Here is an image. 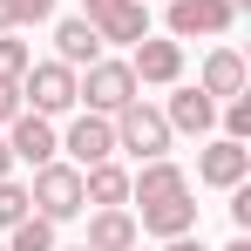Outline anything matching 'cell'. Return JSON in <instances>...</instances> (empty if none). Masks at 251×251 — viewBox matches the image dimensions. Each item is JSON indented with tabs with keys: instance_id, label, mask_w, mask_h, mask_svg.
Listing matches in <instances>:
<instances>
[{
	"instance_id": "1",
	"label": "cell",
	"mask_w": 251,
	"mask_h": 251,
	"mask_svg": "<svg viewBox=\"0 0 251 251\" xmlns=\"http://www.w3.org/2000/svg\"><path fill=\"white\" fill-rule=\"evenodd\" d=\"M129 210H136V231L150 238H183L197 231V197H190V176L170 156H150V163L129 170Z\"/></svg>"
},
{
	"instance_id": "2",
	"label": "cell",
	"mask_w": 251,
	"mask_h": 251,
	"mask_svg": "<svg viewBox=\"0 0 251 251\" xmlns=\"http://www.w3.org/2000/svg\"><path fill=\"white\" fill-rule=\"evenodd\" d=\"M21 102L34 116H75L82 109V68H68V61H27Z\"/></svg>"
},
{
	"instance_id": "3",
	"label": "cell",
	"mask_w": 251,
	"mask_h": 251,
	"mask_svg": "<svg viewBox=\"0 0 251 251\" xmlns=\"http://www.w3.org/2000/svg\"><path fill=\"white\" fill-rule=\"evenodd\" d=\"M27 204H34V217H48V224H68V217H82V170L68 163V156H48L41 170H34V183H27Z\"/></svg>"
},
{
	"instance_id": "4",
	"label": "cell",
	"mask_w": 251,
	"mask_h": 251,
	"mask_svg": "<svg viewBox=\"0 0 251 251\" xmlns=\"http://www.w3.org/2000/svg\"><path fill=\"white\" fill-rule=\"evenodd\" d=\"M170 123L163 109H150L143 95L129 102V109H116V156H136V163H150V156H170Z\"/></svg>"
},
{
	"instance_id": "5",
	"label": "cell",
	"mask_w": 251,
	"mask_h": 251,
	"mask_svg": "<svg viewBox=\"0 0 251 251\" xmlns=\"http://www.w3.org/2000/svg\"><path fill=\"white\" fill-rule=\"evenodd\" d=\"M143 95V82L129 75V54L116 61V54H95L82 68V109H95V116H116V109H129Z\"/></svg>"
},
{
	"instance_id": "6",
	"label": "cell",
	"mask_w": 251,
	"mask_h": 251,
	"mask_svg": "<svg viewBox=\"0 0 251 251\" xmlns=\"http://www.w3.org/2000/svg\"><path fill=\"white\" fill-rule=\"evenodd\" d=\"M163 27H170V41H224L238 27V7L231 0H170Z\"/></svg>"
},
{
	"instance_id": "7",
	"label": "cell",
	"mask_w": 251,
	"mask_h": 251,
	"mask_svg": "<svg viewBox=\"0 0 251 251\" xmlns=\"http://www.w3.org/2000/svg\"><path fill=\"white\" fill-rule=\"evenodd\" d=\"M61 156H68L75 170H88V163H109V156H116V116L75 109V116H68V129H61Z\"/></svg>"
},
{
	"instance_id": "8",
	"label": "cell",
	"mask_w": 251,
	"mask_h": 251,
	"mask_svg": "<svg viewBox=\"0 0 251 251\" xmlns=\"http://www.w3.org/2000/svg\"><path fill=\"white\" fill-rule=\"evenodd\" d=\"M82 21L102 34V41L136 48L143 34H150V0H82Z\"/></svg>"
},
{
	"instance_id": "9",
	"label": "cell",
	"mask_w": 251,
	"mask_h": 251,
	"mask_svg": "<svg viewBox=\"0 0 251 251\" xmlns=\"http://www.w3.org/2000/svg\"><path fill=\"white\" fill-rule=\"evenodd\" d=\"M129 75H136L143 88L183 82V41H170V34H143V41L129 48Z\"/></svg>"
},
{
	"instance_id": "10",
	"label": "cell",
	"mask_w": 251,
	"mask_h": 251,
	"mask_svg": "<svg viewBox=\"0 0 251 251\" xmlns=\"http://www.w3.org/2000/svg\"><path fill=\"white\" fill-rule=\"evenodd\" d=\"M163 123L170 136H217V102H210L197 82H170V102H163Z\"/></svg>"
},
{
	"instance_id": "11",
	"label": "cell",
	"mask_w": 251,
	"mask_h": 251,
	"mask_svg": "<svg viewBox=\"0 0 251 251\" xmlns=\"http://www.w3.org/2000/svg\"><path fill=\"white\" fill-rule=\"evenodd\" d=\"M7 150H14V163H27V170H41L48 156H61V129H54V116L21 109V116L7 123Z\"/></svg>"
},
{
	"instance_id": "12",
	"label": "cell",
	"mask_w": 251,
	"mask_h": 251,
	"mask_svg": "<svg viewBox=\"0 0 251 251\" xmlns=\"http://www.w3.org/2000/svg\"><path fill=\"white\" fill-rule=\"evenodd\" d=\"M245 176H251V150H245V143H231V136H204V150H197V183L231 190V183H245Z\"/></svg>"
},
{
	"instance_id": "13",
	"label": "cell",
	"mask_w": 251,
	"mask_h": 251,
	"mask_svg": "<svg viewBox=\"0 0 251 251\" xmlns=\"http://www.w3.org/2000/svg\"><path fill=\"white\" fill-rule=\"evenodd\" d=\"M197 88H204L210 102H231V95H245V88H251V68H245V54L217 41V48L204 54V68H197Z\"/></svg>"
},
{
	"instance_id": "14",
	"label": "cell",
	"mask_w": 251,
	"mask_h": 251,
	"mask_svg": "<svg viewBox=\"0 0 251 251\" xmlns=\"http://www.w3.org/2000/svg\"><path fill=\"white\" fill-rule=\"evenodd\" d=\"M136 238H143V231H136V210H129V204L88 210V238H82L88 251H136Z\"/></svg>"
},
{
	"instance_id": "15",
	"label": "cell",
	"mask_w": 251,
	"mask_h": 251,
	"mask_svg": "<svg viewBox=\"0 0 251 251\" xmlns=\"http://www.w3.org/2000/svg\"><path fill=\"white\" fill-rule=\"evenodd\" d=\"M82 204H88V210H116V204H129V170L116 163V156L82 170Z\"/></svg>"
},
{
	"instance_id": "16",
	"label": "cell",
	"mask_w": 251,
	"mask_h": 251,
	"mask_svg": "<svg viewBox=\"0 0 251 251\" xmlns=\"http://www.w3.org/2000/svg\"><path fill=\"white\" fill-rule=\"evenodd\" d=\"M102 54V34L88 27L82 14H68V21H54V61H68V68H88Z\"/></svg>"
},
{
	"instance_id": "17",
	"label": "cell",
	"mask_w": 251,
	"mask_h": 251,
	"mask_svg": "<svg viewBox=\"0 0 251 251\" xmlns=\"http://www.w3.org/2000/svg\"><path fill=\"white\" fill-rule=\"evenodd\" d=\"M54 231H61V224H48V217H34V210H27L14 231H0V245H7V251H54V245H61Z\"/></svg>"
},
{
	"instance_id": "18",
	"label": "cell",
	"mask_w": 251,
	"mask_h": 251,
	"mask_svg": "<svg viewBox=\"0 0 251 251\" xmlns=\"http://www.w3.org/2000/svg\"><path fill=\"white\" fill-rule=\"evenodd\" d=\"M54 14V0H0V34H21V27H34Z\"/></svg>"
},
{
	"instance_id": "19",
	"label": "cell",
	"mask_w": 251,
	"mask_h": 251,
	"mask_svg": "<svg viewBox=\"0 0 251 251\" xmlns=\"http://www.w3.org/2000/svg\"><path fill=\"white\" fill-rule=\"evenodd\" d=\"M27 210H34L27 204V183H21V176H0V231H14Z\"/></svg>"
},
{
	"instance_id": "20",
	"label": "cell",
	"mask_w": 251,
	"mask_h": 251,
	"mask_svg": "<svg viewBox=\"0 0 251 251\" xmlns=\"http://www.w3.org/2000/svg\"><path fill=\"white\" fill-rule=\"evenodd\" d=\"M27 61H34V48L21 41V34H0V82H21Z\"/></svg>"
},
{
	"instance_id": "21",
	"label": "cell",
	"mask_w": 251,
	"mask_h": 251,
	"mask_svg": "<svg viewBox=\"0 0 251 251\" xmlns=\"http://www.w3.org/2000/svg\"><path fill=\"white\" fill-rule=\"evenodd\" d=\"M224 197H231V224H238V231H251V183H231Z\"/></svg>"
},
{
	"instance_id": "22",
	"label": "cell",
	"mask_w": 251,
	"mask_h": 251,
	"mask_svg": "<svg viewBox=\"0 0 251 251\" xmlns=\"http://www.w3.org/2000/svg\"><path fill=\"white\" fill-rule=\"evenodd\" d=\"M21 109H27V102H21V82H0V129L14 123Z\"/></svg>"
},
{
	"instance_id": "23",
	"label": "cell",
	"mask_w": 251,
	"mask_h": 251,
	"mask_svg": "<svg viewBox=\"0 0 251 251\" xmlns=\"http://www.w3.org/2000/svg\"><path fill=\"white\" fill-rule=\"evenodd\" d=\"M163 251H204V238H190V231H183V238H163Z\"/></svg>"
},
{
	"instance_id": "24",
	"label": "cell",
	"mask_w": 251,
	"mask_h": 251,
	"mask_svg": "<svg viewBox=\"0 0 251 251\" xmlns=\"http://www.w3.org/2000/svg\"><path fill=\"white\" fill-rule=\"evenodd\" d=\"M0 176H14V150H7V136H0Z\"/></svg>"
},
{
	"instance_id": "25",
	"label": "cell",
	"mask_w": 251,
	"mask_h": 251,
	"mask_svg": "<svg viewBox=\"0 0 251 251\" xmlns=\"http://www.w3.org/2000/svg\"><path fill=\"white\" fill-rule=\"evenodd\" d=\"M224 251H251V231H238V238H231V245H224Z\"/></svg>"
},
{
	"instance_id": "26",
	"label": "cell",
	"mask_w": 251,
	"mask_h": 251,
	"mask_svg": "<svg viewBox=\"0 0 251 251\" xmlns=\"http://www.w3.org/2000/svg\"><path fill=\"white\" fill-rule=\"evenodd\" d=\"M54 251H88V245H54Z\"/></svg>"
},
{
	"instance_id": "27",
	"label": "cell",
	"mask_w": 251,
	"mask_h": 251,
	"mask_svg": "<svg viewBox=\"0 0 251 251\" xmlns=\"http://www.w3.org/2000/svg\"><path fill=\"white\" fill-rule=\"evenodd\" d=\"M231 7H238V14H245V7H251V0H231Z\"/></svg>"
},
{
	"instance_id": "28",
	"label": "cell",
	"mask_w": 251,
	"mask_h": 251,
	"mask_svg": "<svg viewBox=\"0 0 251 251\" xmlns=\"http://www.w3.org/2000/svg\"><path fill=\"white\" fill-rule=\"evenodd\" d=\"M0 251H7V245H0Z\"/></svg>"
}]
</instances>
